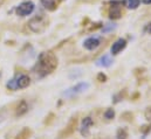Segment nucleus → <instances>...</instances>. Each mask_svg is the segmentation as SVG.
<instances>
[{
    "instance_id": "obj_1",
    "label": "nucleus",
    "mask_w": 151,
    "mask_h": 139,
    "mask_svg": "<svg viewBox=\"0 0 151 139\" xmlns=\"http://www.w3.org/2000/svg\"><path fill=\"white\" fill-rule=\"evenodd\" d=\"M58 67V57L52 52H43L39 55L38 62L33 67V74L38 78H43L52 74Z\"/></svg>"
},
{
    "instance_id": "obj_2",
    "label": "nucleus",
    "mask_w": 151,
    "mask_h": 139,
    "mask_svg": "<svg viewBox=\"0 0 151 139\" xmlns=\"http://www.w3.org/2000/svg\"><path fill=\"white\" fill-rule=\"evenodd\" d=\"M31 84V78L26 74H19L7 83V88L11 90L17 89H25Z\"/></svg>"
},
{
    "instance_id": "obj_3",
    "label": "nucleus",
    "mask_w": 151,
    "mask_h": 139,
    "mask_svg": "<svg viewBox=\"0 0 151 139\" xmlns=\"http://www.w3.org/2000/svg\"><path fill=\"white\" fill-rule=\"evenodd\" d=\"M47 19L39 15V16H34L33 19L29 20L28 22V27L29 29L33 32V33H37V34H40L42 33L46 28H47Z\"/></svg>"
},
{
    "instance_id": "obj_4",
    "label": "nucleus",
    "mask_w": 151,
    "mask_h": 139,
    "mask_svg": "<svg viewBox=\"0 0 151 139\" xmlns=\"http://www.w3.org/2000/svg\"><path fill=\"white\" fill-rule=\"evenodd\" d=\"M34 11V4L32 1H25V2H21L17 8H15V12L19 16H27L29 14H32Z\"/></svg>"
},
{
    "instance_id": "obj_5",
    "label": "nucleus",
    "mask_w": 151,
    "mask_h": 139,
    "mask_svg": "<svg viewBox=\"0 0 151 139\" xmlns=\"http://www.w3.org/2000/svg\"><path fill=\"white\" fill-rule=\"evenodd\" d=\"M88 88H89V83H87V82H80V83H77L76 85L69 88L68 90H66V91L63 92V96H66V97L75 96V95H78V94L86 91Z\"/></svg>"
},
{
    "instance_id": "obj_6",
    "label": "nucleus",
    "mask_w": 151,
    "mask_h": 139,
    "mask_svg": "<svg viewBox=\"0 0 151 139\" xmlns=\"http://www.w3.org/2000/svg\"><path fill=\"white\" fill-rule=\"evenodd\" d=\"M110 9H109V18L116 20V19H119L122 16V5L123 2L122 1H118V0H114L110 1Z\"/></svg>"
},
{
    "instance_id": "obj_7",
    "label": "nucleus",
    "mask_w": 151,
    "mask_h": 139,
    "mask_svg": "<svg viewBox=\"0 0 151 139\" xmlns=\"http://www.w3.org/2000/svg\"><path fill=\"white\" fill-rule=\"evenodd\" d=\"M76 125H77V117H73V118L69 120V123H68V125L66 126V129L60 133V138H67V137H69L70 135H73L74 131H75Z\"/></svg>"
},
{
    "instance_id": "obj_8",
    "label": "nucleus",
    "mask_w": 151,
    "mask_h": 139,
    "mask_svg": "<svg viewBox=\"0 0 151 139\" xmlns=\"http://www.w3.org/2000/svg\"><path fill=\"white\" fill-rule=\"evenodd\" d=\"M93 124H94V122H93L91 117H86V118H83L82 124H81V126H80V132H81V135H82L83 137H88V136H89V133H90V128L93 126Z\"/></svg>"
},
{
    "instance_id": "obj_9",
    "label": "nucleus",
    "mask_w": 151,
    "mask_h": 139,
    "mask_svg": "<svg viewBox=\"0 0 151 139\" xmlns=\"http://www.w3.org/2000/svg\"><path fill=\"white\" fill-rule=\"evenodd\" d=\"M101 44V40L99 37H88L84 42H83V47L87 50H95Z\"/></svg>"
},
{
    "instance_id": "obj_10",
    "label": "nucleus",
    "mask_w": 151,
    "mask_h": 139,
    "mask_svg": "<svg viewBox=\"0 0 151 139\" xmlns=\"http://www.w3.org/2000/svg\"><path fill=\"white\" fill-rule=\"evenodd\" d=\"M125 47H127V40L125 39H118V40H116L113 43V46H111V54L113 55H117Z\"/></svg>"
},
{
    "instance_id": "obj_11",
    "label": "nucleus",
    "mask_w": 151,
    "mask_h": 139,
    "mask_svg": "<svg viewBox=\"0 0 151 139\" xmlns=\"http://www.w3.org/2000/svg\"><path fill=\"white\" fill-rule=\"evenodd\" d=\"M113 64V60H111V57L109 56V55H103V56H101L97 61H96V66L97 67H102V68H108V67H110Z\"/></svg>"
},
{
    "instance_id": "obj_12",
    "label": "nucleus",
    "mask_w": 151,
    "mask_h": 139,
    "mask_svg": "<svg viewBox=\"0 0 151 139\" xmlns=\"http://www.w3.org/2000/svg\"><path fill=\"white\" fill-rule=\"evenodd\" d=\"M27 111H28V105H27V103H26L25 101H21V102L19 103V105H18V107H17V112H15V115L20 117V116L25 115Z\"/></svg>"
},
{
    "instance_id": "obj_13",
    "label": "nucleus",
    "mask_w": 151,
    "mask_h": 139,
    "mask_svg": "<svg viewBox=\"0 0 151 139\" xmlns=\"http://www.w3.org/2000/svg\"><path fill=\"white\" fill-rule=\"evenodd\" d=\"M41 5L47 9V11H54L56 8V1L55 0H40Z\"/></svg>"
},
{
    "instance_id": "obj_14",
    "label": "nucleus",
    "mask_w": 151,
    "mask_h": 139,
    "mask_svg": "<svg viewBox=\"0 0 151 139\" xmlns=\"http://www.w3.org/2000/svg\"><path fill=\"white\" fill-rule=\"evenodd\" d=\"M123 4L129 8V9H136L139 4H141V0H123Z\"/></svg>"
},
{
    "instance_id": "obj_15",
    "label": "nucleus",
    "mask_w": 151,
    "mask_h": 139,
    "mask_svg": "<svg viewBox=\"0 0 151 139\" xmlns=\"http://www.w3.org/2000/svg\"><path fill=\"white\" fill-rule=\"evenodd\" d=\"M128 137V132L125 129H119L117 131V139H127Z\"/></svg>"
},
{
    "instance_id": "obj_16",
    "label": "nucleus",
    "mask_w": 151,
    "mask_h": 139,
    "mask_svg": "<svg viewBox=\"0 0 151 139\" xmlns=\"http://www.w3.org/2000/svg\"><path fill=\"white\" fill-rule=\"evenodd\" d=\"M29 135H31V131H29L28 129H25V130L18 136V139H27L29 137Z\"/></svg>"
},
{
    "instance_id": "obj_17",
    "label": "nucleus",
    "mask_w": 151,
    "mask_h": 139,
    "mask_svg": "<svg viewBox=\"0 0 151 139\" xmlns=\"http://www.w3.org/2000/svg\"><path fill=\"white\" fill-rule=\"evenodd\" d=\"M114 117H115V111H114L113 109H108V110L104 112V118H107V119H113Z\"/></svg>"
},
{
    "instance_id": "obj_18",
    "label": "nucleus",
    "mask_w": 151,
    "mask_h": 139,
    "mask_svg": "<svg viewBox=\"0 0 151 139\" xmlns=\"http://www.w3.org/2000/svg\"><path fill=\"white\" fill-rule=\"evenodd\" d=\"M115 27H116V26H115L114 24L113 25H111V24H107V25H106V27H104L102 31H103V33H107V32H110V31L115 29Z\"/></svg>"
},
{
    "instance_id": "obj_19",
    "label": "nucleus",
    "mask_w": 151,
    "mask_h": 139,
    "mask_svg": "<svg viewBox=\"0 0 151 139\" xmlns=\"http://www.w3.org/2000/svg\"><path fill=\"white\" fill-rule=\"evenodd\" d=\"M143 32H144L145 34H151V22L147 24V25L144 26V28H143Z\"/></svg>"
},
{
    "instance_id": "obj_20",
    "label": "nucleus",
    "mask_w": 151,
    "mask_h": 139,
    "mask_svg": "<svg viewBox=\"0 0 151 139\" xmlns=\"http://www.w3.org/2000/svg\"><path fill=\"white\" fill-rule=\"evenodd\" d=\"M97 80H99V82H106V81H107V76H106L103 72H101V74H99Z\"/></svg>"
},
{
    "instance_id": "obj_21",
    "label": "nucleus",
    "mask_w": 151,
    "mask_h": 139,
    "mask_svg": "<svg viewBox=\"0 0 151 139\" xmlns=\"http://www.w3.org/2000/svg\"><path fill=\"white\" fill-rule=\"evenodd\" d=\"M145 117H147V119L151 120V107H149V109L145 111Z\"/></svg>"
},
{
    "instance_id": "obj_22",
    "label": "nucleus",
    "mask_w": 151,
    "mask_h": 139,
    "mask_svg": "<svg viewBox=\"0 0 151 139\" xmlns=\"http://www.w3.org/2000/svg\"><path fill=\"white\" fill-rule=\"evenodd\" d=\"M142 2L145 5H151V0H142Z\"/></svg>"
}]
</instances>
